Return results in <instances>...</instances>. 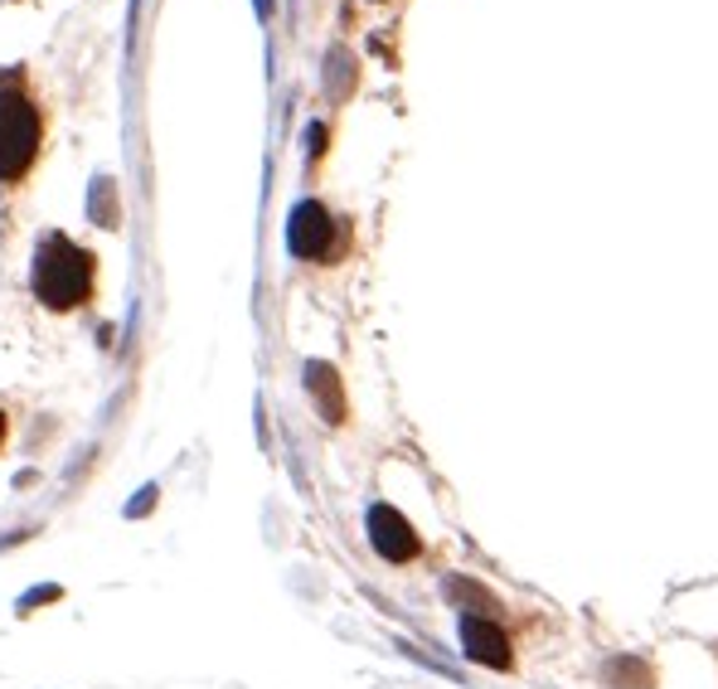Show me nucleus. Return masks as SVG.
Wrapping results in <instances>:
<instances>
[{
	"instance_id": "obj_9",
	"label": "nucleus",
	"mask_w": 718,
	"mask_h": 689,
	"mask_svg": "<svg viewBox=\"0 0 718 689\" xmlns=\"http://www.w3.org/2000/svg\"><path fill=\"white\" fill-rule=\"evenodd\" d=\"M59 598H64V592H59V588H35V592H25V598H20V612L39 607V602H59Z\"/></svg>"
},
{
	"instance_id": "obj_1",
	"label": "nucleus",
	"mask_w": 718,
	"mask_h": 689,
	"mask_svg": "<svg viewBox=\"0 0 718 689\" xmlns=\"http://www.w3.org/2000/svg\"><path fill=\"white\" fill-rule=\"evenodd\" d=\"M92 281H98V263L88 248H78L64 234H45L35 248V297L49 311H73L92 301Z\"/></svg>"
},
{
	"instance_id": "obj_11",
	"label": "nucleus",
	"mask_w": 718,
	"mask_h": 689,
	"mask_svg": "<svg viewBox=\"0 0 718 689\" xmlns=\"http://www.w3.org/2000/svg\"><path fill=\"white\" fill-rule=\"evenodd\" d=\"M5 427H10V423H5V409H0V447H5Z\"/></svg>"
},
{
	"instance_id": "obj_3",
	"label": "nucleus",
	"mask_w": 718,
	"mask_h": 689,
	"mask_svg": "<svg viewBox=\"0 0 718 689\" xmlns=\"http://www.w3.org/2000/svg\"><path fill=\"white\" fill-rule=\"evenodd\" d=\"M364 529H369V544L379 559H389V563H413L423 553V539H418V529L408 525V519L399 515L393 505H369V515H364Z\"/></svg>"
},
{
	"instance_id": "obj_8",
	"label": "nucleus",
	"mask_w": 718,
	"mask_h": 689,
	"mask_svg": "<svg viewBox=\"0 0 718 689\" xmlns=\"http://www.w3.org/2000/svg\"><path fill=\"white\" fill-rule=\"evenodd\" d=\"M602 680L612 689H655V671L637 655H617V661L602 665Z\"/></svg>"
},
{
	"instance_id": "obj_6",
	"label": "nucleus",
	"mask_w": 718,
	"mask_h": 689,
	"mask_svg": "<svg viewBox=\"0 0 718 689\" xmlns=\"http://www.w3.org/2000/svg\"><path fill=\"white\" fill-rule=\"evenodd\" d=\"M306 389L326 423H345V393H340V374L330 364H320V360L306 364Z\"/></svg>"
},
{
	"instance_id": "obj_5",
	"label": "nucleus",
	"mask_w": 718,
	"mask_h": 689,
	"mask_svg": "<svg viewBox=\"0 0 718 689\" xmlns=\"http://www.w3.org/2000/svg\"><path fill=\"white\" fill-rule=\"evenodd\" d=\"M462 646L476 665H491V671H509L515 651H509V636L486 617H462Z\"/></svg>"
},
{
	"instance_id": "obj_10",
	"label": "nucleus",
	"mask_w": 718,
	"mask_h": 689,
	"mask_svg": "<svg viewBox=\"0 0 718 689\" xmlns=\"http://www.w3.org/2000/svg\"><path fill=\"white\" fill-rule=\"evenodd\" d=\"M155 496H161V490H155V486H146V490H141V500H131V505H127V515H131V519H141L146 510L155 505Z\"/></svg>"
},
{
	"instance_id": "obj_2",
	"label": "nucleus",
	"mask_w": 718,
	"mask_h": 689,
	"mask_svg": "<svg viewBox=\"0 0 718 689\" xmlns=\"http://www.w3.org/2000/svg\"><path fill=\"white\" fill-rule=\"evenodd\" d=\"M45 122L25 92H0V185H15L39 161Z\"/></svg>"
},
{
	"instance_id": "obj_7",
	"label": "nucleus",
	"mask_w": 718,
	"mask_h": 689,
	"mask_svg": "<svg viewBox=\"0 0 718 689\" xmlns=\"http://www.w3.org/2000/svg\"><path fill=\"white\" fill-rule=\"evenodd\" d=\"M442 592L456 602V607H462V617H486V622L501 617V598H495V592H486L481 582H471V578H446Z\"/></svg>"
},
{
	"instance_id": "obj_4",
	"label": "nucleus",
	"mask_w": 718,
	"mask_h": 689,
	"mask_svg": "<svg viewBox=\"0 0 718 689\" xmlns=\"http://www.w3.org/2000/svg\"><path fill=\"white\" fill-rule=\"evenodd\" d=\"M330 243H336V218H330V209L316 204V200H301L297 209H291L287 248L297 258H306V263H316V258L330 253Z\"/></svg>"
}]
</instances>
